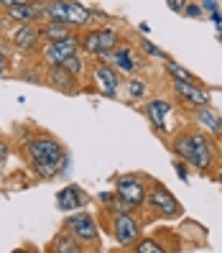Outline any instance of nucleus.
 Wrapping results in <instances>:
<instances>
[{
    "label": "nucleus",
    "mask_w": 222,
    "mask_h": 253,
    "mask_svg": "<svg viewBox=\"0 0 222 253\" xmlns=\"http://www.w3.org/2000/svg\"><path fill=\"white\" fill-rule=\"evenodd\" d=\"M51 251L54 253H84L82 251V243H77L69 233H59L51 243Z\"/></svg>",
    "instance_id": "nucleus-20"
},
{
    "label": "nucleus",
    "mask_w": 222,
    "mask_h": 253,
    "mask_svg": "<svg viewBox=\"0 0 222 253\" xmlns=\"http://www.w3.org/2000/svg\"><path fill=\"white\" fill-rule=\"evenodd\" d=\"M199 8H202V10H207V13L212 16V13H217L220 3H212V0H207V3H199Z\"/></svg>",
    "instance_id": "nucleus-27"
},
{
    "label": "nucleus",
    "mask_w": 222,
    "mask_h": 253,
    "mask_svg": "<svg viewBox=\"0 0 222 253\" xmlns=\"http://www.w3.org/2000/svg\"><path fill=\"white\" fill-rule=\"evenodd\" d=\"M146 202H148V207H151V210H153L158 217H169V220H174V217H182V215H184L182 202L171 195V189H169V187L158 184V182H151Z\"/></svg>",
    "instance_id": "nucleus-7"
},
{
    "label": "nucleus",
    "mask_w": 222,
    "mask_h": 253,
    "mask_svg": "<svg viewBox=\"0 0 222 253\" xmlns=\"http://www.w3.org/2000/svg\"><path fill=\"white\" fill-rule=\"evenodd\" d=\"M38 28L36 26H13L10 31V43L21 51H34L38 46Z\"/></svg>",
    "instance_id": "nucleus-16"
},
{
    "label": "nucleus",
    "mask_w": 222,
    "mask_h": 253,
    "mask_svg": "<svg viewBox=\"0 0 222 253\" xmlns=\"http://www.w3.org/2000/svg\"><path fill=\"white\" fill-rule=\"evenodd\" d=\"M166 72H169L171 82H189V84H194V82H197L194 74H191L186 67H182L179 62H174V59H166Z\"/></svg>",
    "instance_id": "nucleus-21"
},
{
    "label": "nucleus",
    "mask_w": 222,
    "mask_h": 253,
    "mask_svg": "<svg viewBox=\"0 0 222 253\" xmlns=\"http://www.w3.org/2000/svg\"><path fill=\"white\" fill-rule=\"evenodd\" d=\"M120 34L110 26H97V28H87L79 36V51L90 54V56H102L117 46Z\"/></svg>",
    "instance_id": "nucleus-5"
},
{
    "label": "nucleus",
    "mask_w": 222,
    "mask_h": 253,
    "mask_svg": "<svg viewBox=\"0 0 222 253\" xmlns=\"http://www.w3.org/2000/svg\"><path fill=\"white\" fill-rule=\"evenodd\" d=\"M43 16H46V21L77 28V26H87L92 21V10L87 5H79V3H62V0H54V3H43Z\"/></svg>",
    "instance_id": "nucleus-4"
},
{
    "label": "nucleus",
    "mask_w": 222,
    "mask_h": 253,
    "mask_svg": "<svg viewBox=\"0 0 222 253\" xmlns=\"http://www.w3.org/2000/svg\"><path fill=\"white\" fill-rule=\"evenodd\" d=\"M92 77H95L97 90L105 95V97H115L117 95V87H120V74H117L112 67H108L105 62H97L95 69H92Z\"/></svg>",
    "instance_id": "nucleus-11"
},
{
    "label": "nucleus",
    "mask_w": 222,
    "mask_h": 253,
    "mask_svg": "<svg viewBox=\"0 0 222 253\" xmlns=\"http://www.w3.org/2000/svg\"><path fill=\"white\" fill-rule=\"evenodd\" d=\"M100 59H105L108 67H112L115 72H125V74L136 72V59H133V49L130 46H115L112 51L102 54Z\"/></svg>",
    "instance_id": "nucleus-15"
},
{
    "label": "nucleus",
    "mask_w": 222,
    "mask_h": 253,
    "mask_svg": "<svg viewBox=\"0 0 222 253\" xmlns=\"http://www.w3.org/2000/svg\"><path fill=\"white\" fill-rule=\"evenodd\" d=\"M125 92H128L130 100H143L146 92H148V84H146L143 80H138V77H130V80L125 82Z\"/></svg>",
    "instance_id": "nucleus-22"
},
{
    "label": "nucleus",
    "mask_w": 222,
    "mask_h": 253,
    "mask_svg": "<svg viewBox=\"0 0 222 253\" xmlns=\"http://www.w3.org/2000/svg\"><path fill=\"white\" fill-rule=\"evenodd\" d=\"M13 253H26V251H23V248H21V251H13Z\"/></svg>",
    "instance_id": "nucleus-34"
},
{
    "label": "nucleus",
    "mask_w": 222,
    "mask_h": 253,
    "mask_svg": "<svg viewBox=\"0 0 222 253\" xmlns=\"http://www.w3.org/2000/svg\"><path fill=\"white\" fill-rule=\"evenodd\" d=\"M184 13H186L189 18H199V16H202V8L194 5V3H186V5H184Z\"/></svg>",
    "instance_id": "nucleus-26"
},
{
    "label": "nucleus",
    "mask_w": 222,
    "mask_h": 253,
    "mask_svg": "<svg viewBox=\"0 0 222 253\" xmlns=\"http://www.w3.org/2000/svg\"><path fill=\"white\" fill-rule=\"evenodd\" d=\"M184 5H186V3H174V0H171V3H169V8H174V10H179V13L184 10Z\"/></svg>",
    "instance_id": "nucleus-31"
},
{
    "label": "nucleus",
    "mask_w": 222,
    "mask_h": 253,
    "mask_svg": "<svg viewBox=\"0 0 222 253\" xmlns=\"http://www.w3.org/2000/svg\"><path fill=\"white\" fill-rule=\"evenodd\" d=\"M43 16V5L41 3H5V18L16 21V26H31Z\"/></svg>",
    "instance_id": "nucleus-10"
},
{
    "label": "nucleus",
    "mask_w": 222,
    "mask_h": 253,
    "mask_svg": "<svg viewBox=\"0 0 222 253\" xmlns=\"http://www.w3.org/2000/svg\"><path fill=\"white\" fill-rule=\"evenodd\" d=\"M62 69L69 74V77H74V80H77L79 77V74L84 72V62H82V56L77 54V56H72V59H67V62L62 64Z\"/></svg>",
    "instance_id": "nucleus-24"
},
{
    "label": "nucleus",
    "mask_w": 222,
    "mask_h": 253,
    "mask_svg": "<svg viewBox=\"0 0 222 253\" xmlns=\"http://www.w3.org/2000/svg\"><path fill=\"white\" fill-rule=\"evenodd\" d=\"M26 156L38 176L51 179V176H56L59 167L64 164V146L54 141L51 136H34L26 143Z\"/></svg>",
    "instance_id": "nucleus-2"
},
{
    "label": "nucleus",
    "mask_w": 222,
    "mask_h": 253,
    "mask_svg": "<svg viewBox=\"0 0 222 253\" xmlns=\"http://www.w3.org/2000/svg\"><path fill=\"white\" fill-rule=\"evenodd\" d=\"M5 72H8V54L0 49V77H3Z\"/></svg>",
    "instance_id": "nucleus-29"
},
{
    "label": "nucleus",
    "mask_w": 222,
    "mask_h": 253,
    "mask_svg": "<svg viewBox=\"0 0 222 253\" xmlns=\"http://www.w3.org/2000/svg\"><path fill=\"white\" fill-rule=\"evenodd\" d=\"M141 49H143V54H148V56H156V59H169L166 56V51H161L156 43H151V41H146V39H141Z\"/></svg>",
    "instance_id": "nucleus-25"
},
{
    "label": "nucleus",
    "mask_w": 222,
    "mask_h": 253,
    "mask_svg": "<svg viewBox=\"0 0 222 253\" xmlns=\"http://www.w3.org/2000/svg\"><path fill=\"white\" fill-rule=\"evenodd\" d=\"M212 21L222 26V10H217V13H212Z\"/></svg>",
    "instance_id": "nucleus-32"
},
{
    "label": "nucleus",
    "mask_w": 222,
    "mask_h": 253,
    "mask_svg": "<svg viewBox=\"0 0 222 253\" xmlns=\"http://www.w3.org/2000/svg\"><path fill=\"white\" fill-rule=\"evenodd\" d=\"M64 230L74 238L77 243H95L97 241V222L90 212H74L64 220Z\"/></svg>",
    "instance_id": "nucleus-8"
},
{
    "label": "nucleus",
    "mask_w": 222,
    "mask_h": 253,
    "mask_svg": "<svg viewBox=\"0 0 222 253\" xmlns=\"http://www.w3.org/2000/svg\"><path fill=\"white\" fill-rule=\"evenodd\" d=\"M77 54H79V36L77 34H74L72 39L54 41V43H43V46H41V56H43V62L49 64V69L62 67L67 59L77 56Z\"/></svg>",
    "instance_id": "nucleus-9"
},
{
    "label": "nucleus",
    "mask_w": 222,
    "mask_h": 253,
    "mask_svg": "<svg viewBox=\"0 0 222 253\" xmlns=\"http://www.w3.org/2000/svg\"><path fill=\"white\" fill-rule=\"evenodd\" d=\"M5 159H8V143H3V141H0V169H3Z\"/></svg>",
    "instance_id": "nucleus-30"
},
{
    "label": "nucleus",
    "mask_w": 222,
    "mask_h": 253,
    "mask_svg": "<svg viewBox=\"0 0 222 253\" xmlns=\"http://www.w3.org/2000/svg\"><path fill=\"white\" fill-rule=\"evenodd\" d=\"M171 151L179 156V161L194 167L202 174H207L215 167V156H217L215 141L207 136L204 130H197V128L176 133V138L171 141Z\"/></svg>",
    "instance_id": "nucleus-1"
},
{
    "label": "nucleus",
    "mask_w": 222,
    "mask_h": 253,
    "mask_svg": "<svg viewBox=\"0 0 222 253\" xmlns=\"http://www.w3.org/2000/svg\"><path fill=\"white\" fill-rule=\"evenodd\" d=\"M174 169H176V171H179V179H182V182H186V167H184V164H182L179 159H176V161H174Z\"/></svg>",
    "instance_id": "nucleus-28"
},
{
    "label": "nucleus",
    "mask_w": 222,
    "mask_h": 253,
    "mask_svg": "<svg viewBox=\"0 0 222 253\" xmlns=\"http://www.w3.org/2000/svg\"><path fill=\"white\" fill-rule=\"evenodd\" d=\"M174 84V92L179 95L184 102L194 108H202V105H210V92H207V87H202L199 82L189 84V82H171Z\"/></svg>",
    "instance_id": "nucleus-14"
},
{
    "label": "nucleus",
    "mask_w": 222,
    "mask_h": 253,
    "mask_svg": "<svg viewBox=\"0 0 222 253\" xmlns=\"http://www.w3.org/2000/svg\"><path fill=\"white\" fill-rule=\"evenodd\" d=\"M130 253H133V251H130Z\"/></svg>",
    "instance_id": "nucleus-35"
},
{
    "label": "nucleus",
    "mask_w": 222,
    "mask_h": 253,
    "mask_svg": "<svg viewBox=\"0 0 222 253\" xmlns=\"http://www.w3.org/2000/svg\"><path fill=\"white\" fill-rule=\"evenodd\" d=\"M84 205H87V192L79 184H67L56 195V207L62 212H79Z\"/></svg>",
    "instance_id": "nucleus-12"
},
{
    "label": "nucleus",
    "mask_w": 222,
    "mask_h": 253,
    "mask_svg": "<svg viewBox=\"0 0 222 253\" xmlns=\"http://www.w3.org/2000/svg\"><path fill=\"white\" fill-rule=\"evenodd\" d=\"M46 84H51L54 90H62V92H74V87H77V80L69 77V74L62 69V67H54L46 72Z\"/></svg>",
    "instance_id": "nucleus-19"
},
{
    "label": "nucleus",
    "mask_w": 222,
    "mask_h": 253,
    "mask_svg": "<svg viewBox=\"0 0 222 253\" xmlns=\"http://www.w3.org/2000/svg\"><path fill=\"white\" fill-rule=\"evenodd\" d=\"M143 115L151 121V126L158 133H166V123H169V115H171V102H166L164 97L148 100L143 105Z\"/></svg>",
    "instance_id": "nucleus-13"
},
{
    "label": "nucleus",
    "mask_w": 222,
    "mask_h": 253,
    "mask_svg": "<svg viewBox=\"0 0 222 253\" xmlns=\"http://www.w3.org/2000/svg\"><path fill=\"white\" fill-rule=\"evenodd\" d=\"M194 118H197V123L204 128L207 136H220L222 133V115L217 110H212L210 105H202V108H194Z\"/></svg>",
    "instance_id": "nucleus-17"
},
{
    "label": "nucleus",
    "mask_w": 222,
    "mask_h": 253,
    "mask_svg": "<svg viewBox=\"0 0 222 253\" xmlns=\"http://www.w3.org/2000/svg\"><path fill=\"white\" fill-rule=\"evenodd\" d=\"M110 220H108V230L120 246H136L141 241V225L138 220L125 210H108Z\"/></svg>",
    "instance_id": "nucleus-6"
},
{
    "label": "nucleus",
    "mask_w": 222,
    "mask_h": 253,
    "mask_svg": "<svg viewBox=\"0 0 222 253\" xmlns=\"http://www.w3.org/2000/svg\"><path fill=\"white\" fill-rule=\"evenodd\" d=\"M148 197V184L143 176L138 174H123L115 179V202L108 207V210H136L141 207Z\"/></svg>",
    "instance_id": "nucleus-3"
},
{
    "label": "nucleus",
    "mask_w": 222,
    "mask_h": 253,
    "mask_svg": "<svg viewBox=\"0 0 222 253\" xmlns=\"http://www.w3.org/2000/svg\"><path fill=\"white\" fill-rule=\"evenodd\" d=\"M217 182L222 184V167H220V171H217Z\"/></svg>",
    "instance_id": "nucleus-33"
},
{
    "label": "nucleus",
    "mask_w": 222,
    "mask_h": 253,
    "mask_svg": "<svg viewBox=\"0 0 222 253\" xmlns=\"http://www.w3.org/2000/svg\"><path fill=\"white\" fill-rule=\"evenodd\" d=\"M133 253H169V251L161 246L156 238H141V241L133 246Z\"/></svg>",
    "instance_id": "nucleus-23"
},
{
    "label": "nucleus",
    "mask_w": 222,
    "mask_h": 253,
    "mask_svg": "<svg viewBox=\"0 0 222 253\" xmlns=\"http://www.w3.org/2000/svg\"><path fill=\"white\" fill-rule=\"evenodd\" d=\"M74 36V28L64 26V23H54V21H46L38 26V39H43V43H54V41H64V39H72Z\"/></svg>",
    "instance_id": "nucleus-18"
}]
</instances>
